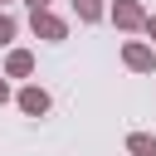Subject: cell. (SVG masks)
I'll return each instance as SVG.
<instances>
[{
    "mask_svg": "<svg viewBox=\"0 0 156 156\" xmlns=\"http://www.w3.org/2000/svg\"><path fill=\"white\" fill-rule=\"evenodd\" d=\"M29 29H34V39H49V44H63L68 39V24L54 10H29Z\"/></svg>",
    "mask_w": 156,
    "mask_h": 156,
    "instance_id": "1",
    "label": "cell"
},
{
    "mask_svg": "<svg viewBox=\"0 0 156 156\" xmlns=\"http://www.w3.org/2000/svg\"><path fill=\"white\" fill-rule=\"evenodd\" d=\"M112 24H117V29H146V10H141L136 0H117V5H112Z\"/></svg>",
    "mask_w": 156,
    "mask_h": 156,
    "instance_id": "4",
    "label": "cell"
},
{
    "mask_svg": "<svg viewBox=\"0 0 156 156\" xmlns=\"http://www.w3.org/2000/svg\"><path fill=\"white\" fill-rule=\"evenodd\" d=\"M10 102V83H5V73H0V107Z\"/></svg>",
    "mask_w": 156,
    "mask_h": 156,
    "instance_id": "9",
    "label": "cell"
},
{
    "mask_svg": "<svg viewBox=\"0 0 156 156\" xmlns=\"http://www.w3.org/2000/svg\"><path fill=\"white\" fill-rule=\"evenodd\" d=\"M24 5H29V10H49V0H24Z\"/></svg>",
    "mask_w": 156,
    "mask_h": 156,
    "instance_id": "10",
    "label": "cell"
},
{
    "mask_svg": "<svg viewBox=\"0 0 156 156\" xmlns=\"http://www.w3.org/2000/svg\"><path fill=\"white\" fill-rule=\"evenodd\" d=\"M15 29H20V24H15V15H5V10H0V44H10V39H15Z\"/></svg>",
    "mask_w": 156,
    "mask_h": 156,
    "instance_id": "8",
    "label": "cell"
},
{
    "mask_svg": "<svg viewBox=\"0 0 156 156\" xmlns=\"http://www.w3.org/2000/svg\"><path fill=\"white\" fill-rule=\"evenodd\" d=\"M127 151H132V156H156V136L132 132V136H127Z\"/></svg>",
    "mask_w": 156,
    "mask_h": 156,
    "instance_id": "6",
    "label": "cell"
},
{
    "mask_svg": "<svg viewBox=\"0 0 156 156\" xmlns=\"http://www.w3.org/2000/svg\"><path fill=\"white\" fill-rule=\"evenodd\" d=\"M0 5H5V0H0Z\"/></svg>",
    "mask_w": 156,
    "mask_h": 156,
    "instance_id": "12",
    "label": "cell"
},
{
    "mask_svg": "<svg viewBox=\"0 0 156 156\" xmlns=\"http://www.w3.org/2000/svg\"><path fill=\"white\" fill-rule=\"evenodd\" d=\"M146 34H151V39H156V15H146Z\"/></svg>",
    "mask_w": 156,
    "mask_h": 156,
    "instance_id": "11",
    "label": "cell"
},
{
    "mask_svg": "<svg viewBox=\"0 0 156 156\" xmlns=\"http://www.w3.org/2000/svg\"><path fill=\"white\" fill-rule=\"evenodd\" d=\"M34 73V54L29 49H10L5 54V78H29Z\"/></svg>",
    "mask_w": 156,
    "mask_h": 156,
    "instance_id": "5",
    "label": "cell"
},
{
    "mask_svg": "<svg viewBox=\"0 0 156 156\" xmlns=\"http://www.w3.org/2000/svg\"><path fill=\"white\" fill-rule=\"evenodd\" d=\"M73 10H78L83 24H98V20H102V0H73Z\"/></svg>",
    "mask_w": 156,
    "mask_h": 156,
    "instance_id": "7",
    "label": "cell"
},
{
    "mask_svg": "<svg viewBox=\"0 0 156 156\" xmlns=\"http://www.w3.org/2000/svg\"><path fill=\"white\" fill-rule=\"evenodd\" d=\"M15 102H20V112H24V117H44V112L54 107V98H49V93H44L39 83H24Z\"/></svg>",
    "mask_w": 156,
    "mask_h": 156,
    "instance_id": "3",
    "label": "cell"
},
{
    "mask_svg": "<svg viewBox=\"0 0 156 156\" xmlns=\"http://www.w3.org/2000/svg\"><path fill=\"white\" fill-rule=\"evenodd\" d=\"M122 63H127L132 73H156V49L141 44V39H127V44H122Z\"/></svg>",
    "mask_w": 156,
    "mask_h": 156,
    "instance_id": "2",
    "label": "cell"
}]
</instances>
